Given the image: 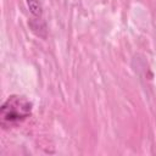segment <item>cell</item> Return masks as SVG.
Listing matches in <instances>:
<instances>
[{
    "label": "cell",
    "instance_id": "obj_1",
    "mask_svg": "<svg viewBox=\"0 0 156 156\" xmlns=\"http://www.w3.org/2000/svg\"><path fill=\"white\" fill-rule=\"evenodd\" d=\"M32 113V102L22 95H11L1 105L0 123L2 127L15 126Z\"/></svg>",
    "mask_w": 156,
    "mask_h": 156
},
{
    "label": "cell",
    "instance_id": "obj_2",
    "mask_svg": "<svg viewBox=\"0 0 156 156\" xmlns=\"http://www.w3.org/2000/svg\"><path fill=\"white\" fill-rule=\"evenodd\" d=\"M26 2H27V6L33 16H35V17L41 16V5H40L39 0H26Z\"/></svg>",
    "mask_w": 156,
    "mask_h": 156
}]
</instances>
